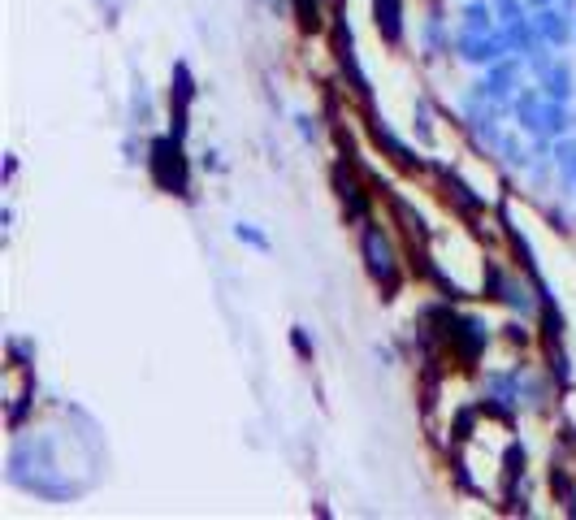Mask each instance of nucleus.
I'll return each instance as SVG.
<instances>
[{
  "label": "nucleus",
  "mask_w": 576,
  "mask_h": 520,
  "mask_svg": "<svg viewBox=\"0 0 576 520\" xmlns=\"http://www.w3.org/2000/svg\"><path fill=\"white\" fill-rule=\"evenodd\" d=\"M295 13H299V31L304 35L321 31V5L317 0H295Z\"/></svg>",
  "instance_id": "7ed1b4c3"
},
{
  "label": "nucleus",
  "mask_w": 576,
  "mask_h": 520,
  "mask_svg": "<svg viewBox=\"0 0 576 520\" xmlns=\"http://www.w3.org/2000/svg\"><path fill=\"white\" fill-rule=\"evenodd\" d=\"M373 22H377V31H382V39L390 48L403 39V5L399 0H373Z\"/></svg>",
  "instance_id": "f03ea898"
},
{
  "label": "nucleus",
  "mask_w": 576,
  "mask_h": 520,
  "mask_svg": "<svg viewBox=\"0 0 576 520\" xmlns=\"http://www.w3.org/2000/svg\"><path fill=\"white\" fill-rule=\"evenodd\" d=\"M148 152H152V156H148V174H152L156 187L169 191V195H187L191 174H187V156H182V139H178V135L152 139Z\"/></svg>",
  "instance_id": "f257e3e1"
}]
</instances>
